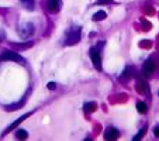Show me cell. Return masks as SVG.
I'll return each mask as SVG.
<instances>
[{"mask_svg": "<svg viewBox=\"0 0 159 141\" xmlns=\"http://www.w3.org/2000/svg\"><path fill=\"white\" fill-rule=\"evenodd\" d=\"M27 136H28V134H27V131H26V130H23V129L17 130V134H16L17 138H20V140H21V138H23V140H26Z\"/></svg>", "mask_w": 159, "mask_h": 141, "instance_id": "cell-14", "label": "cell"}, {"mask_svg": "<svg viewBox=\"0 0 159 141\" xmlns=\"http://www.w3.org/2000/svg\"><path fill=\"white\" fill-rule=\"evenodd\" d=\"M137 87H138V92L139 93H149V89H148V83L145 81H142V79H138V85H137Z\"/></svg>", "mask_w": 159, "mask_h": 141, "instance_id": "cell-8", "label": "cell"}, {"mask_svg": "<svg viewBox=\"0 0 159 141\" xmlns=\"http://www.w3.org/2000/svg\"><path fill=\"white\" fill-rule=\"evenodd\" d=\"M106 11H103V10H100V11H97V13H95L93 14V20L95 21H101V20H104L106 18Z\"/></svg>", "mask_w": 159, "mask_h": 141, "instance_id": "cell-10", "label": "cell"}, {"mask_svg": "<svg viewBox=\"0 0 159 141\" xmlns=\"http://www.w3.org/2000/svg\"><path fill=\"white\" fill-rule=\"evenodd\" d=\"M155 68H156V65H155V62L152 59L145 61V62H144V66H142L144 75H145V76H149L155 70Z\"/></svg>", "mask_w": 159, "mask_h": 141, "instance_id": "cell-4", "label": "cell"}, {"mask_svg": "<svg viewBox=\"0 0 159 141\" xmlns=\"http://www.w3.org/2000/svg\"><path fill=\"white\" fill-rule=\"evenodd\" d=\"M47 9L49 13H58L61 9V1L59 0H48Z\"/></svg>", "mask_w": 159, "mask_h": 141, "instance_id": "cell-5", "label": "cell"}, {"mask_svg": "<svg viewBox=\"0 0 159 141\" xmlns=\"http://www.w3.org/2000/svg\"><path fill=\"white\" fill-rule=\"evenodd\" d=\"M145 131H147V129H142V130L139 131V133H138L137 136L134 137L133 140H134V141H138V140H141V138H142V136H144V134H145Z\"/></svg>", "mask_w": 159, "mask_h": 141, "instance_id": "cell-15", "label": "cell"}, {"mask_svg": "<svg viewBox=\"0 0 159 141\" xmlns=\"http://www.w3.org/2000/svg\"><path fill=\"white\" fill-rule=\"evenodd\" d=\"M28 117H30V113H27V114H24V116H21L20 119H17L16 121L13 123V124H10V126H9V129H7V130L4 131V134H7V133H10L11 130H14V129H16V127H17V126H18V124H20L21 121H24V120H26V119H28Z\"/></svg>", "mask_w": 159, "mask_h": 141, "instance_id": "cell-7", "label": "cell"}, {"mask_svg": "<svg viewBox=\"0 0 159 141\" xmlns=\"http://www.w3.org/2000/svg\"><path fill=\"white\" fill-rule=\"evenodd\" d=\"M96 109H97V104H96V103H87V104H85V110L87 112V113H93Z\"/></svg>", "mask_w": 159, "mask_h": 141, "instance_id": "cell-12", "label": "cell"}, {"mask_svg": "<svg viewBox=\"0 0 159 141\" xmlns=\"http://www.w3.org/2000/svg\"><path fill=\"white\" fill-rule=\"evenodd\" d=\"M118 136H120V133H118V130L114 129V127H108L106 130V133H104V138H106V140H117Z\"/></svg>", "mask_w": 159, "mask_h": 141, "instance_id": "cell-6", "label": "cell"}, {"mask_svg": "<svg viewBox=\"0 0 159 141\" xmlns=\"http://www.w3.org/2000/svg\"><path fill=\"white\" fill-rule=\"evenodd\" d=\"M80 27H72L66 34V40H65V44L66 45H75L76 43H79L80 40Z\"/></svg>", "mask_w": 159, "mask_h": 141, "instance_id": "cell-1", "label": "cell"}, {"mask_svg": "<svg viewBox=\"0 0 159 141\" xmlns=\"http://www.w3.org/2000/svg\"><path fill=\"white\" fill-rule=\"evenodd\" d=\"M134 76V72L131 68H127V69L122 72V75H121V82H127L128 79H131Z\"/></svg>", "mask_w": 159, "mask_h": 141, "instance_id": "cell-9", "label": "cell"}, {"mask_svg": "<svg viewBox=\"0 0 159 141\" xmlns=\"http://www.w3.org/2000/svg\"><path fill=\"white\" fill-rule=\"evenodd\" d=\"M55 87H56V83H53V82H49V83H48V89H49V90H53Z\"/></svg>", "mask_w": 159, "mask_h": 141, "instance_id": "cell-16", "label": "cell"}, {"mask_svg": "<svg viewBox=\"0 0 159 141\" xmlns=\"http://www.w3.org/2000/svg\"><path fill=\"white\" fill-rule=\"evenodd\" d=\"M89 55H90L92 61H93V65L97 70H101V55L100 52L97 51V48H92L89 51Z\"/></svg>", "mask_w": 159, "mask_h": 141, "instance_id": "cell-2", "label": "cell"}, {"mask_svg": "<svg viewBox=\"0 0 159 141\" xmlns=\"http://www.w3.org/2000/svg\"><path fill=\"white\" fill-rule=\"evenodd\" d=\"M137 109H138V112H139L141 114L147 113V104L144 103V102H138V103H137Z\"/></svg>", "mask_w": 159, "mask_h": 141, "instance_id": "cell-13", "label": "cell"}, {"mask_svg": "<svg viewBox=\"0 0 159 141\" xmlns=\"http://www.w3.org/2000/svg\"><path fill=\"white\" fill-rule=\"evenodd\" d=\"M154 133H155V136H156V137H159V129H158V127L154 130Z\"/></svg>", "mask_w": 159, "mask_h": 141, "instance_id": "cell-17", "label": "cell"}, {"mask_svg": "<svg viewBox=\"0 0 159 141\" xmlns=\"http://www.w3.org/2000/svg\"><path fill=\"white\" fill-rule=\"evenodd\" d=\"M1 59H4V61H14V62H20V64H23V62H24V58H23V57H20V55L17 54V52H14V51H4V52H3V55H1Z\"/></svg>", "mask_w": 159, "mask_h": 141, "instance_id": "cell-3", "label": "cell"}, {"mask_svg": "<svg viewBox=\"0 0 159 141\" xmlns=\"http://www.w3.org/2000/svg\"><path fill=\"white\" fill-rule=\"evenodd\" d=\"M21 3L27 10H34V0H21Z\"/></svg>", "mask_w": 159, "mask_h": 141, "instance_id": "cell-11", "label": "cell"}]
</instances>
